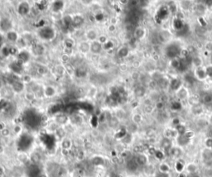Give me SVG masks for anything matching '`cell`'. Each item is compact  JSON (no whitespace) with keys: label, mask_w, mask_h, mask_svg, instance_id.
Listing matches in <instances>:
<instances>
[{"label":"cell","mask_w":212,"mask_h":177,"mask_svg":"<svg viewBox=\"0 0 212 177\" xmlns=\"http://www.w3.org/2000/svg\"><path fill=\"white\" fill-rule=\"evenodd\" d=\"M181 52V49L180 46L176 45V44H172L166 47V55L172 59H175L177 58V56H178Z\"/></svg>","instance_id":"1"},{"label":"cell","mask_w":212,"mask_h":177,"mask_svg":"<svg viewBox=\"0 0 212 177\" xmlns=\"http://www.w3.org/2000/svg\"><path fill=\"white\" fill-rule=\"evenodd\" d=\"M39 35L42 39L52 40L55 37V31L50 26H45L40 30Z\"/></svg>","instance_id":"2"},{"label":"cell","mask_w":212,"mask_h":177,"mask_svg":"<svg viewBox=\"0 0 212 177\" xmlns=\"http://www.w3.org/2000/svg\"><path fill=\"white\" fill-rule=\"evenodd\" d=\"M202 160L204 164L211 167L212 166V149H208L206 148L205 149L203 152H202Z\"/></svg>","instance_id":"3"},{"label":"cell","mask_w":212,"mask_h":177,"mask_svg":"<svg viewBox=\"0 0 212 177\" xmlns=\"http://www.w3.org/2000/svg\"><path fill=\"white\" fill-rule=\"evenodd\" d=\"M26 121L27 123V124H29L30 126L33 127L34 125H37L39 123V118L38 116L36 115L35 113H29L26 116Z\"/></svg>","instance_id":"4"},{"label":"cell","mask_w":212,"mask_h":177,"mask_svg":"<svg viewBox=\"0 0 212 177\" xmlns=\"http://www.w3.org/2000/svg\"><path fill=\"white\" fill-rule=\"evenodd\" d=\"M18 12L20 15L25 16L27 13L30 12V6L26 2H22L21 3L18 7Z\"/></svg>","instance_id":"5"},{"label":"cell","mask_w":212,"mask_h":177,"mask_svg":"<svg viewBox=\"0 0 212 177\" xmlns=\"http://www.w3.org/2000/svg\"><path fill=\"white\" fill-rule=\"evenodd\" d=\"M31 144H32V138L27 135L22 136L19 142V146L22 147V149H26L29 146H31Z\"/></svg>","instance_id":"6"},{"label":"cell","mask_w":212,"mask_h":177,"mask_svg":"<svg viewBox=\"0 0 212 177\" xmlns=\"http://www.w3.org/2000/svg\"><path fill=\"white\" fill-rule=\"evenodd\" d=\"M0 27L3 32H10L11 28H12V22L11 21L7 18H3L2 19L1 22H0Z\"/></svg>","instance_id":"7"},{"label":"cell","mask_w":212,"mask_h":177,"mask_svg":"<svg viewBox=\"0 0 212 177\" xmlns=\"http://www.w3.org/2000/svg\"><path fill=\"white\" fill-rule=\"evenodd\" d=\"M102 50V44L99 41H93L90 45V52L94 54H99Z\"/></svg>","instance_id":"8"},{"label":"cell","mask_w":212,"mask_h":177,"mask_svg":"<svg viewBox=\"0 0 212 177\" xmlns=\"http://www.w3.org/2000/svg\"><path fill=\"white\" fill-rule=\"evenodd\" d=\"M135 161H136V162L138 163V165H144L147 164V158L146 156L144 155H143V154H139L138 155L136 158H135Z\"/></svg>","instance_id":"9"},{"label":"cell","mask_w":212,"mask_h":177,"mask_svg":"<svg viewBox=\"0 0 212 177\" xmlns=\"http://www.w3.org/2000/svg\"><path fill=\"white\" fill-rule=\"evenodd\" d=\"M127 167H128V169L129 171H135L137 169H138L139 165H138V163L136 162L135 159H132V160H130V161H128V163H127Z\"/></svg>","instance_id":"10"},{"label":"cell","mask_w":212,"mask_h":177,"mask_svg":"<svg viewBox=\"0 0 212 177\" xmlns=\"http://www.w3.org/2000/svg\"><path fill=\"white\" fill-rule=\"evenodd\" d=\"M29 60V54L26 52H22L18 55V62L23 64Z\"/></svg>","instance_id":"11"},{"label":"cell","mask_w":212,"mask_h":177,"mask_svg":"<svg viewBox=\"0 0 212 177\" xmlns=\"http://www.w3.org/2000/svg\"><path fill=\"white\" fill-rule=\"evenodd\" d=\"M173 26L175 27V29L177 30V31H181L183 28H184V24L182 23V22H181V20L179 19V18H176V19L174 20V22H173Z\"/></svg>","instance_id":"12"},{"label":"cell","mask_w":212,"mask_h":177,"mask_svg":"<svg viewBox=\"0 0 212 177\" xmlns=\"http://www.w3.org/2000/svg\"><path fill=\"white\" fill-rule=\"evenodd\" d=\"M24 86H23V84L22 82H19V81H15L13 82V90L15 92H18V93H20V92L22 91Z\"/></svg>","instance_id":"13"},{"label":"cell","mask_w":212,"mask_h":177,"mask_svg":"<svg viewBox=\"0 0 212 177\" xmlns=\"http://www.w3.org/2000/svg\"><path fill=\"white\" fill-rule=\"evenodd\" d=\"M190 140L191 139L187 138L184 135H180L177 138V142L180 146H185V145H187L190 142Z\"/></svg>","instance_id":"14"},{"label":"cell","mask_w":212,"mask_h":177,"mask_svg":"<svg viewBox=\"0 0 212 177\" xmlns=\"http://www.w3.org/2000/svg\"><path fill=\"white\" fill-rule=\"evenodd\" d=\"M162 146L165 149V150H170L172 148V142L168 138H164L162 142Z\"/></svg>","instance_id":"15"},{"label":"cell","mask_w":212,"mask_h":177,"mask_svg":"<svg viewBox=\"0 0 212 177\" xmlns=\"http://www.w3.org/2000/svg\"><path fill=\"white\" fill-rule=\"evenodd\" d=\"M196 77L199 78L200 79H205L206 76H207L205 70H204V69H201V68H198V69L196 71Z\"/></svg>","instance_id":"16"},{"label":"cell","mask_w":212,"mask_h":177,"mask_svg":"<svg viewBox=\"0 0 212 177\" xmlns=\"http://www.w3.org/2000/svg\"><path fill=\"white\" fill-rule=\"evenodd\" d=\"M7 39L9 40L10 41L15 42V41H17L18 36L17 33H15L13 31H10V32H8V33H7Z\"/></svg>","instance_id":"17"},{"label":"cell","mask_w":212,"mask_h":177,"mask_svg":"<svg viewBox=\"0 0 212 177\" xmlns=\"http://www.w3.org/2000/svg\"><path fill=\"white\" fill-rule=\"evenodd\" d=\"M67 120H68V118H67V117L65 114H59L56 118V123H58L59 124H65L67 122Z\"/></svg>","instance_id":"18"},{"label":"cell","mask_w":212,"mask_h":177,"mask_svg":"<svg viewBox=\"0 0 212 177\" xmlns=\"http://www.w3.org/2000/svg\"><path fill=\"white\" fill-rule=\"evenodd\" d=\"M22 64H21L20 62H15V63H13L12 66H11V68L13 70L14 72L17 73H20L22 70Z\"/></svg>","instance_id":"19"},{"label":"cell","mask_w":212,"mask_h":177,"mask_svg":"<svg viewBox=\"0 0 212 177\" xmlns=\"http://www.w3.org/2000/svg\"><path fill=\"white\" fill-rule=\"evenodd\" d=\"M84 22V18L81 16H75L72 19V23L75 26H80Z\"/></svg>","instance_id":"20"},{"label":"cell","mask_w":212,"mask_h":177,"mask_svg":"<svg viewBox=\"0 0 212 177\" xmlns=\"http://www.w3.org/2000/svg\"><path fill=\"white\" fill-rule=\"evenodd\" d=\"M64 6V3L61 1H56L53 4V11L54 12H58Z\"/></svg>","instance_id":"21"},{"label":"cell","mask_w":212,"mask_h":177,"mask_svg":"<svg viewBox=\"0 0 212 177\" xmlns=\"http://www.w3.org/2000/svg\"><path fill=\"white\" fill-rule=\"evenodd\" d=\"M33 52L36 55H42L44 53V47L41 45H36L33 47Z\"/></svg>","instance_id":"22"},{"label":"cell","mask_w":212,"mask_h":177,"mask_svg":"<svg viewBox=\"0 0 212 177\" xmlns=\"http://www.w3.org/2000/svg\"><path fill=\"white\" fill-rule=\"evenodd\" d=\"M128 54V49L127 47H121L118 52V56L119 57H126Z\"/></svg>","instance_id":"23"},{"label":"cell","mask_w":212,"mask_h":177,"mask_svg":"<svg viewBox=\"0 0 212 177\" xmlns=\"http://www.w3.org/2000/svg\"><path fill=\"white\" fill-rule=\"evenodd\" d=\"M167 13H168V11L166 7H162L158 12V18L159 19H163L164 18H166L167 16Z\"/></svg>","instance_id":"24"},{"label":"cell","mask_w":212,"mask_h":177,"mask_svg":"<svg viewBox=\"0 0 212 177\" xmlns=\"http://www.w3.org/2000/svg\"><path fill=\"white\" fill-rule=\"evenodd\" d=\"M159 170H160V172L162 173H167L170 171V167L166 163H162L159 165Z\"/></svg>","instance_id":"25"},{"label":"cell","mask_w":212,"mask_h":177,"mask_svg":"<svg viewBox=\"0 0 212 177\" xmlns=\"http://www.w3.org/2000/svg\"><path fill=\"white\" fill-rule=\"evenodd\" d=\"M176 130H177V132L180 134V135H184L186 133V127L184 125L179 124L177 126H176Z\"/></svg>","instance_id":"26"},{"label":"cell","mask_w":212,"mask_h":177,"mask_svg":"<svg viewBox=\"0 0 212 177\" xmlns=\"http://www.w3.org/2000/svg\"><path fill=\"white\" fill-rule=\"evenodd\" d=\"M144 34H145V31L143 28L139 27L138 29H136V31H135V37L137 38H143Z\"/></svg>","instance_id":"27"},{"label":"cell","mask_w":212,"mask_h":177,"mask_svg":"<svg viewBox=\"0 0 212 177\" xmlns=\"http://www.w3.org/2000/svg\"><path fill=\"white\" fill-rule=\"evenodd\" d=\"M170 151H171L172 156L175 157H178L181 154V150L179 148H172V147L170 149Z\"/></svg>","instance_id":"28"},{"label":"cell","mask_w":212,"mask_h":177,"mask_svg":"<svg viewBox=\"0 0 212 177\" xmlns=\"http://www.w3.org/2000/svg\"><path fill=\"white\" fill-rule=\"evenodd\" d=\"M144 94H145V90H144V89L142 88V87H139V88H137V89L135 90V95L138 96V97H142V96H143Z\"/></svg>","instance_id":"29"},{"label":"cell","mask_w":212,"mask_h":177,"mask_svg":"<svg viewBox=\"0 0 212 177\" xmlns=\"http://www.w3.org/2000/svg\"><path fill=\"white\" fill-rule=\"evenodd\" d=\"M171 85H172V88L173 89V90H178L179 88H180L181 83H180V81H179L178 79H172Z\"/></svg>","instance_id":"30"},{"label":"cell","mask_w":212,"mask_h":177,"mask_svg":"<svg viewBox=\"0 0 212 177\" xmlns=\"http://www.w3.org/2000/svg\"><path fill=\"white\" fill-rule=\"evenodd\" d=\"M87 37L89 39L94 40L97 37V33L94 30H90V31H89V33H87Z\"/></svg>","instance_id":"31"},{"label":"cell","mask_w":212,"mask_h":177,"mask_svg":"<svg viewBox=\"0 0 212 177\" xmlns=\"http://www.w3.org/2000/svg\"><path fill=\"white\" fill-rule=\"evenodd\" d=\"M186 170L189 171L190 173H195L197 170V167L195 164H189L186 166Z\"/></svg>","instance_id":"32"},{"label":"cell","mask_w":212,"mask_h":177,"mask_svg":"<svg viewBox=\"0 0 212 177\" xmlns=\"http://www.w3.org/2000/svg\"><path fill=\"white\" fill-rule=\"evenodd\" d=\"M203 102L205 104H210L212 102V94H207L203 96Z\"/></svg>","instance_id":"33"},{"label":"cell","mask_w":212,"mask_h":177,"mask_svg":"<svg viewBox=\"0 0 212 177\" xmlns=\"http://www.w3.org/2000/svg\"><path fill=\"white\" fill-rule=\"evenodd\" d=\"M184 167H185V165H184V164L181 161H177L176 163V170L179 171V172H181V171H183Z\"/></svg>","instance_id":"34"},{"label":"cell","mask_w":212,"mask_h":177,"mask_svg":"<svg viewBox=\"0 0 212 177\" xmlns=\"http://www.w3.org/2000/svg\"><path fill=\"white\" fill-rule=\"evenodd\" d=\"M205 146L208 148V149H212V138H207L205 141Z\"/></svg>","instance_id":"35"},{"label":"cell","mask_w":212,"mask_h":177,"mask_svg":"<svg viewBox=\"0 0 212 177\" xmlns=\"http://www.w3.org/2000/svg\"><path fill=\"white\" fill-rule=\"evenodd\" d=\"M45 94L47 96H52L55 94V90L52 87H48V88H46V90H45Z\"/></svg>","instance_id":"36"},{"label":"cell","mask_w":212,"mask_h":177,"mask_svg":"<svg viewBox=\"0 0 212 177\" xmlns=\"http://www.w3.org/2000/svg\"><path fill=\"white\" fill-rule=\"evenodd\" d=\"M187 95V92H186V90L185 89H181V90H179L178 92V96L181 98H184L186 97Z\"/></svg>","instance_id":"37"},{"label":"cell","mask_w":212,"mask_h":177,"mask_svg":"<svg viewBox=\"0 0 212 177\" xmlns=\"http://www.w3.org/2000/svg\"><path fill=\"white\" fill-rule=\"evenodd\" d=\"M62 147L65 148V149H69L71 147V141L69 140H65L63 142H62Z\"/></svg>","instance_id":"38"},{"label":"cell","mask_w":212,"mask_h":177,"mask_svg":"<svg viewBox=\"0 0 212 177\" xmlns=\"http://www.w3.org/2000/svg\"><path fill=\"white\" fill-rule=\"evenodd\" d=\"M81 50H82V52H88L90 48V46L87 44V43H82V45H81Z\"/></svg>","instance_id":"39"},{"label":"cell","mask_w":212,"mask_h":177,"mask_svg":"<svg viewBox=\"0 0 212 177\" xmlns=\"http://www.w3.org/2000/svg\"><path fill=\"white\" fill-rule=\"evenodd\" d=\"M109 125H110L111 127H115V126L118 125V120H117L116 118H110V120H109Z\"/></svg>","instance_id":"40"},{"label":"cell","mask_w":212,"mask_h":177,"mask_svg":"<svg viewBox=\"0 0 212 177\" xmlns=\"http://www.w3.org/2000/svg\"><path fill=\"white\" fill-rule=\"evenodd\" d=\"M172 109H174V110H178L181 109V104L180 103H177V102H175L172 104Z\"/></svg>","instance_id":"41"},{"label":"cell","mask_w":212,"mask_h":177,"mask_svg":"<svg viewBox=\"0 0 212 177\" xmlns=\"http://www.w3.org/2000/svg\"><path fill=\"white\" fill-rule=\"evenodd\" d=\"M3 54L4 55V56H7L8 55H10V51H9V48H7V47H4V48H3Z\"/></svg>","instance_id":"42"},{"label":"cell","mask_w":212,"mask_h":177,"mask_svg":"<svg viewBox=\"0 0 212 177\" xmlns=\"http://www.w3.org/2000/svg\"><path fill=\"white\" fill-rule=\"evenodd\" d=\"M155 155H156V157L158 158V159H162V158H163V157H164L163 153H162V151H156Z\"/></svg>","instance_id":"43"},{"label":"cell","mask_w":212,"mask_h":177,"mask_svg":"<svg viewBox=\"0 0 212 177\" xmlns=\"http://www.w3.org/2000/svg\"><path fill=\"white\" fill-rule=\"evenodd\" d=\"M133 121L136 123H139L140 121H141V116L139 115V114H137V115H135L134 117H133Z\"/></svg>","instance_id":"44"},{"label":"cell","mask_w":212,"mask_h":177,"mask_svg":"<svg viewBox=\"0 0 212 177\" xmlns=\"http://www.w3.org/2000/svg\"><path fill=\"white\" fill-rule=\"evenodd\" d=\"M156 177H169V176H168L167 173H162V172H160V173H158L156 176Z\"/></svg>","instance_id":"45"},{"label":"cell","mask_w":212,"mask_h":177,"mask_svg":"<svg viewBox=\"0 0 212 177\" xmlns=\"http://www.w3.org/2000/svg\"><path fill=\"white\" fill-rule=\"evenodd\" d=\"M172 123H173V124L174 125L177 126V125L180 124V120H179V118H174V119L172 120Z\"/></svg>","instance_id":"46"},{"label":"cell","mask_w":212,"mask_h":177,"mask_svg":"<svg viewBox=\"0 0 212 177\" xmlns=\"http://www.w3.org/2000/svg\"><path fill=\"white\" fill-rule=\"evenodd\" d=\"M162 107H163V104H162V102H160V103H158V104H157V108H158V109H162Z\"/></svg>","instance_id":"47"},{"label":"cell","mask_w":212,"mask_h":177,"mask_svg":"<svg viewBox=\"0 0 212 177\" xmlns=\"http://www.w3.org/2000/svg\"><path fill=\"white\" fill-rule=\"evenodd\" d=\"M2 43H3V37H2V36L0 35V46L2 45Z\"/></svg>","instance_id":"48"},{"label":"cell","mask_w":212,"mask_h":177,"mask_svg":"<svg viewBox=\"0 0 212 177\" xmlns=\"http://www.w3.org/2000/svg\"><path fill=\"white\" fill-rule=\"evenodd\" d=\"M3 171L2 170V168H0V175H2V174H3Z\"/></svg>","instance_id":"49"},{"label":"cell","mask_w":212,"mask_h":177,"mask_svg":"<svg viewBox=\"0 0 212 177\" xmlns=\"http://www.w3.org/2000/svg\"><path fill=\"white\" fill-rule=\"evenodd\" d=\"M210 135H211V137H210V138H212V130L211 131V132H210Z\"/></svg>","instance_id":"50"},{"label":"cell","mask_w":212,"mask_h":177,"mask_svg":"<svg viewBox=\"0 0 212 177\" xmlns=\"http://www.w3.org/2000/svg\"><path fill=\"white\" fill-rule=\"evenodd\" d=\"M193 177H200L199 176H193Z\"/></svg>","instance_id":"51"}]
</instances>
